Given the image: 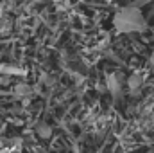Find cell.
I'll use <instances>...</instances> for the list:
<instances>
[]
</instances>
